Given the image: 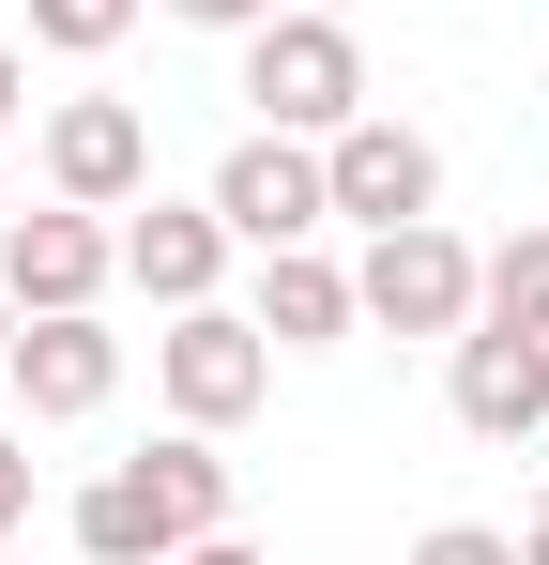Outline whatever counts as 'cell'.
Masks as SVG:
<instances>
[{
    "instance_id": "obj_1",
    "label": "cell",
    "mask_w": 549,
    "mask_h": 565,
    "mask_svg": "<svg viewBox=\"0 0 549 565\" xmlns=\"http://www.w3.org/2000/svg\"><path fill=\"white\" fill-rule=\"evenodd\" d=\"M198 535H229V459H214V428H169V444H138V459H107L77 489V565H169Z\"/></svg>"
},
{
    "instance_id": "obj_2",
    "label": "cell",
    "mask_w": 549,
    "mask_h": 565,
    "mask_svg": "<svg viewBox=\"0 0 549 565\" xmlns=\"http://www.w3.org/2000/svg\"><path fill=\"white\" fill-rule=\"evenodd\" d=\"M245 107H260L274 138H336V122H366V46H352V15L274 0L260 31H245Z\"/></svg>"
},
{
    "instance_id": "obj_3",
    "label": "cell",
    "mask_w": 549,
    "mask_h": 565,
    "mask_svg": "<svg viewBox=\"0 0 549 565\" xmlns=\"http://www.w3.org/2000/svg\"><path fill=\"white\" fill-rule=\"evenodd\" d=\"M153 397H169V428H214V444H229V428L274 397V337L229 306V290H214V306H169V337H153Z\"/></svg>"
},
{
    "instance_id": "obj_4",
    "label": "cell",
    "mask_w": 549,
    "mask_h": 565,
    "mask_svg": "<svg viewBox=\"0 0 549 565\" xmlns=\"http://www.w3.org/2000/svg\"><path fill=\"white\" fill-rule=\"evenodd\" d=\"M214 214H229V245L260 260V245H321L336 230V184H321V138H274V122H245L229 153H214Z\"/></svg>"
},
{
    "instance_id": "obj_5",
    "label": "cell",
    "mask_w": 549,
    "mask_h": 565,
    "mask_svg": "<svg viewBox=\"0 0 549 565\" xmlns=\"http://www.w3.org/2000/svg\"><path fill=\"white\" fill-rule=\"evenodd\" d=\"M352 306L381 321V337H458V321H473V245H458L443 214H412V230H366Z\"/></svg>"
},
{
    "instance_id": "obj_6",
    "label": "cell",
    "mask_w": 549,
    "mask_h": 565,
    "mask_svg": "<svg viewBox=\"0 0 549 565\" xmlns=\"http://www.w3.org/2000/svg\"><path fill=\"white\" fill-rule=\"evenodd\" d=\"M0 382H15L31 428H92V413L122 397V337H107V306H46V321H15Z\"/></svg>"
},
{
    "instance_id": "obj_7",
    "label": "cell",
    "mask_w": 549,
    "mask_h": 565,
    "mask_svg": "<svg viewBox=\"0 0 549 565\" xmlns=\"http://www.w3.org/2000/svg\"><path fill=\"white\" fill-rule=\"evenodd\" d=\"M321 184H336V214H352V230H412V214H443V153H428L397 107H366V122H336V138H321Z\"/></svg>"
},
{
    "instance_id": "obj_8",
    "label": "cell",
    "mask_w": 549,
    "mask_h": 565,
    "mask_svg": "<svg viewBox=\"0 0 549 565\" xmlns=\"http://www.w3.org/2000/svg\"><path fill=\"white\" fill-rule=\"evenodd\" d=\"M229 260H245V245H229L214 199H122V290H138L153 321H169V306H214Z\"/></svg>"
},
{
    "instance_id": "obj_9",
    "label": "cell",
    "mask_w": 549,
    "mask_h": 565,
    "mask_svg": "<svg viewBox=\"0 0 549 565\" xmlns=\"http://www.w3.org/2000/svg\"><path fill=\"white\" fill-rule=\"evenodd\" d=\"M0 290H15V321H46V306H107V290H122V230L77 214V199H46V214L0 230Z\"/></svg>"
},
{
    "instance_id": "obj_10",
    "label": "cell",
    "mask_w": 549,
    "mask_h": 565,
    "mask_svg": "<svg viewBox=\"0 0 549 565\" xmlns=\"http://www.w3.org/2000/svg\"><path fill=\"white\" fill-rule=\"evenodd\" d=\"M443 397H458V428H473V444H504V459H519V444L549 428V337L458 321V337H443Z\"/></svg>"
},
{
    "instance_id": "obj_11",
    "label": "cell",
    "mask_w": 549,
    "mask_h": 565,
    "mask_svg": "<svg viewBox=\"0 0 549 565\" xmlns=\"http://www.w3.org/2000/svg\"><path fill=\"white\" fill-rule=\"evenodd\" d=\"M46 199H77V214L153 199V122H138L122 93H62L46 107Z\"/></svg>"
},
{
    "instance_id": "obj_12",
    "label": "cell",
    "mask_w": 549,
    "mask_h": 565,
    "mask_svg": "<svg viewBox=\"0 0 549 565\" xmlns=\"http://www.w3.org/2000/svg\"><path fill=\"white\" fill-rule=\"evenodd\" d=\"M245 321H260L274 352H352V260H321V245H260V290H245Z\"/></svg>"
},
{
    "instance_id": "obj_13",
    "label": "cell",
    "mask_w": 549,
    "mask_h": 565,
    "mask_svg": "<svg viewBox=\"0 0 549 565\" xmlns=\"http://www.w3.org/2000/svg\"><path fill=\"white\" fill-rule=\"evenodd\" d=\"M473 321H504V337H549V230H504V245L473 260Z\"/></svg>"
},
{
    "instance_id": "obj_14",
    "label": "cell",
    "mask_w": 549,
    "mask_h": 565,
    "mask_svg": "<svg viewBox=\"0 0 549 565\" xmlns=\"http://www.w3.org/2000/svg\"><path fill=\"white\" fill-rule=\"evenodd\" d=\"M138 15H153V0H31V46H46V62H107Z\"/></svg>"
},
{
    "instance_id": "obj_15",
    "label": "cell",
    "mask_w": 549,
    "mask_h": 565,
    "mask_svg": "<svg viewBox=\"0 0 549 565\" xmlns=\"http://www.w3.org/2000/svg\"><path fill=\"white\" fill-rule=\"evenodd\" d=\"M412 565H519V535H504V520H428Z\"/></svg>"
},
{
    "instance_id": "obj_16",
    "label": "cell",
    "mask_w": 549,
    "mask_h": 565,
    "mask_svg": "<svg viewBox=\"0 0 549 565\" xmlns=\"http://www.w3.org/2000/svg\"><path fill=\"white\" fill-rule=\"evenodd\" d=\"M153 15H183V31H229V46H245V31H260L274 0H153Z\"/></svg>"
},
{
    "instance_id": "obj_17",
    "label": "cell",
    "mask_w": 549,
    "mask_h": 565,
    "mask_svg": "<svg viewBox=\"0 0 549 565\" xmlns=\"http://www.w3.org/2000/svg\"><path fill=\"white\" fill-rule=\"evenodd\" d=\"M31 520V444H0V535Z\"/></svg>"
},
{
    "instance_id": "obj_18",
    "label": "cell",
    "mask_w": 549,
    "mask_h": 565,
    "mask_svg": "<svg viewBox=\"0 0 549 565\" xmlns=\"http://www.w3.org/2000/svg\"><path fill=\"white\" fill-rule=\"evenodd\" d=\"M15 107H31V46H0V138H15Z\"/></svg>"
},
{
    "instance_id": "obj_19",
    "label": "cell",
    "mask_w": 549,
    "mask_h": 565,
    "mask_svg": "<svg viewBox=\"0 0 549 565\" xmlns=\"http://www.w3.org/2000/svg\"><path fill=\"white\" fill-rule=\"evenodd\" d=\"M169 565H274V551H245V535H198V551H169Z\"/></svg>"
},
{
    "instance_id": "obj_20",
    "label": "cell",
    "mask_w": 549,
    "mask_h": 565,
    "mask_svg": "<svg viewBox=\"0 0 549 565\" xmlns=\"http://www.w3.org/2000/svg\"><path fill=\"white\" fill-rule=\"evenodd\" d=\"M519 565H549V520H535V535H519Z\"/></svg>"
},
{
    "instance_id": "obj_21",
    "label": "cell",
    "mask_w": 549,
    "mask_h": 565,
    "mask_svg": "<svg viewBox=\"0 0 549 565\" xmlns=\"http://www.w3.org/2000/svg\"><path fill=\"white\" fill-rule=\"evenodd\" d=\"M0 352H15V290H0Z\"/></svg>"
},
{
    "instance_id": "obj_22",
    "label": "cell",
    "mask_w": 549,
    "mask_h": 565,
    "mask_svg": "<svg viewBox=\"0 0 549 565\" xmlns=\"http://www.w3.org/2000/svg\"><path fill=\"white\" fill-rule=\"evenodd\" d=\"M0 230H15V184H0Z\"/></svg>"
},
{
    "instance_id": "obj_23",
    "label": "cell",
    "mask_w": 549,
    "mask_h": 565,
    "mask_svg": "<svg viewBox=\"0 0 549 565\" xmlns=\"http://www.w3.org/2000/svg\"><path fill=\"white\" fill-rule=\"evenodd\" d=\"M321 15H352V0H321Z\"/></svg>"
},
{
    "instance_id": "obj_24",
    "label": "cell",
    "mask_w": 549,
    "mask_h": 565,
    "mask_svg": "<svg viewBox=\"0 0 549 565\" xmlns=\"http://www.w3.org/2000/svg\"><path fill=\"white\" fill-rule=\"evenodd\" d=\"M535 520H549V489H535Z\"/></svg>"
}]
</instances>
